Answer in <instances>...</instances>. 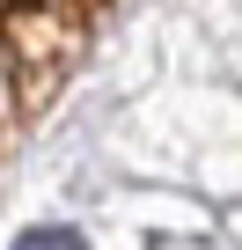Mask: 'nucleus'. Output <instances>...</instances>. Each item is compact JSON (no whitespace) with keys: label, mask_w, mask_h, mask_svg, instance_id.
<instances>
[{"label":"nucleus","mask_w":242,"mask_h":250,"mask_svg":"<svg viewBox=\"0 0 242 250\" xmlns=\"http://www.w3.org/2000/svg\"><path fill=\"white\" fill-rule=\"evenodd\" d=\"M15 250H88V243H81L74 228H22Z\"/></svg>","instance_id":"f257e3e1"},{"label":"nucleus","mask_w":242,"mask_h":250,"mask_svg":"<svg viewBox=\"0 0 242 250\" xmlns=\"http://www.w3.org/2000/svg\"><path fill=\"white\" fill-rule=\"evenodd\" d=\"M0 125H8V66H0Z\"/></svg>","instance_id":"f03ea898"}]
</instances>
